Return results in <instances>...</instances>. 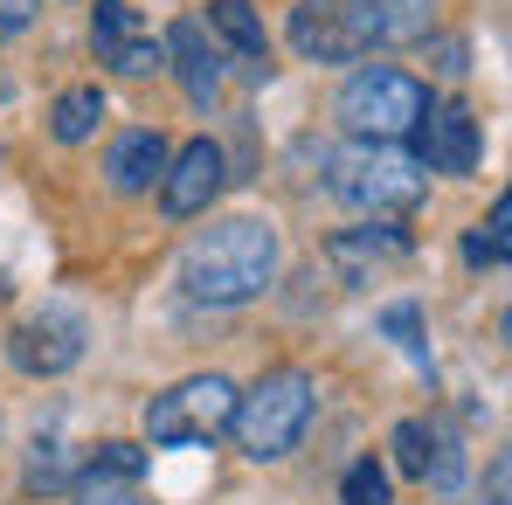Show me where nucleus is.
Listing matches in <instances>:
<instances>
[{
  "mask_svg": "<svg viewBox=\"0 0 512 505\" xmlns=\"http://www.w3.org/2000/svg\"><path fill=\"white\" fill-rule=\"evenodd\" d=\"M326 187L340 194L346 208L360 215H395V208H416L429 187V173L402 153V146H367L353 139L340 153H326Z\"/></svg>",
  "mask_w": 512,
  "mask_h": 505,
  "instance_id": "obj_2",
  "label": "nucleus"
},
{
  "mask_svg": "<svg viewBox=\"0 0 512 505\" xmlns=\"http://www.w3.org/2000/svg\"><path fill=\"white\" fill-rule=\"evenodd\" d=\"M326 256L340 263L346 284H374L388 263H402V256H409V236H402V229H388V222H367V229L333 236V243H326Z\"/></svg>",
  "mask_w": 512,
  "mask_h": 505,
  "instance_id": "obj_11",
  "label": "nucleus"
},
{
  "mask_svg": "<svg viewBox=\"0 0 512 505\" xmlns=\"http://www.w3.org/2000/svg\"><path fill=\"white\" fill-rule=\"evenodd\" d=\"M222 146L215 139H187L180 153H167V173H160V208H167L173 222H187V215H201L215 194H222Z\"/></svg>",
  "mask_w": 512,
  "mask_h": 505,
  "instance_id": "obj_8",
  "label": "nucleus"
},
{
  "mask_svg": "<svg viewBox=\"0 0 512 505\" xmlns=\"http://www.w3.org/2000/svg\"><path fill=\"white\" fill-rule=\"evenodd\" d=\"M374 21V42H423L436 21V0H360Z\"/></svg>",
  "mask_w": 512,
  "mask_h": 505,
  "instance_id": "obj_16",
  "label": "nucleus"
},
{
  "mask_svg": "<svg viewBox=\"0 0 512 505\" xmlns=\"http://www.w3.org/2000/svg\"><path fill=\"white\" fill-rule=\"evenodd\" d=\"M7 353L21 374H63V367H77L84 339H77V319H28V326H14Z\"/></svg>",
  "mask_w": 512,
  "mask_h": 505,
  "instance_id": "obj_12",
  "label": "nucleus"
},
{
  "mask_svg": "<svg viewBox=\"0 0 512 505\" xmlns=\"http://www.w3.org/2000/svg\"><path fill=\"white\" fill-rule=\"evenodd\" d=\"M208 21H215V35H222L243 63H256V70L270 63V35H263V14H256L250 0H215V7H208Z\"/></svg>",
  "mask_w": 512,
  "mask_h": 505,
  "instance_id": "obj_14",
  "label": "nucleus"
},
{
  "mask_svg": "<svg viewBox=\"0 0 512 505\" xmlns=\"http://www.w3.org/2000/svg\"><path fill=\"white\" fill-rule=\"evenodd\" d=\"M270 277H277V229L256 215L215 222L180 250V291L194 305H250L270 291Z\"/></svg>",
  "mask_w": 512,
  "mask_h": 505,
  "instance_id": "obj_1",
  "label": "nucleus"
},
{
  "mask_svg": "<svg viewBox=\"0 0 512 505\" xmlns=\"http://www.w3.org/2000/svg\"><path fill=\"white\" fill-rule=\"evenodd\" d=\"M104 173H111V187H118V194H146V187H160V173H167V139H160L153 125L118 132Z\"/></svg>",
  "mask_w": 512,
  "mask_h": 505,
  "instance_id": "obj_13",
  "label": "nucleus"
},
{
  "mask_svg": "<svg viewBox=\"0 0 512 505\" xmlns=\"http://www.w3.org/2000/svg\"><path fill=\"white\" fill-rule=\"evenodd\" d=\"M506 222H512V201H499L492 222L464 236V263H506Z\"/></svg>",
  "mask_w": 512,
  "mask_h": 505,
  "instance_id": "obj_17",
  "label": "nucleus"
},
{
  "mask_svg": "<svg viewBox=\"0 0 512 505\" xmlns=\"http://www.w3.org/2000/svg\"><path fill=\"white\" fill-rule=\"evenodd\" d=\"M97 125H104V90L97 84H70L56 104H49V132H56L63 146H84Z\"/></svg>",
  "mask_w": 512,
  "mask_h": 505,
  "instance_id": "obj_15",
  "label": "nucleus"
},
{
  "mask_svg": "<svg viewBox=\"0 0 512 505\" xmlns=\"http://www.w3.org/2000/svg\"><path fill=\"white\" fill-rule=\"evenodd\" d=\"M395 464H402L409 478L429 471V422H395Z\"/></svg>",
  "mask_w": 512,
  "mask_h": 505,
  "instance_id": "obj_20",
  "label": "nucleus"
},
{
  "mask_svg": "<svg viewBox=\"0 0 512 505\" xmlns=\"http://www.w3.org/2000/svg\"><path fill=\"white\" fill-rule=\"evenodd\" d=\"M340 499L346 505H388V478H381V464H374V457H360V464L346 471Z\"/></svg>",
  "mask_w": 512,
  "mask_h": 505,
  "instance_id": "obj_19",
  "label": "nucleus"
},
{
  "mask_svg": "<svg viewBox=\"0 0 512 505\" xmlns=\"http://www.w3.org/2000/svg\"><path fill=\"white\" fill-rule=\"evenodd\" d=\"M160 49H167L173 77L187 84V97H194V104H208V97L222 90V77H229V63H222V49L208 42V28H201V21H173Z\"/></svg>",
  "mask_w": 512,
  "mask_h": 505,
  "instance_id": "obj_10",
  "label": "nucleus"
},
{
  "mask_svg": "<svg viewBox=\"0 0 512 505\" xmlns=\"http://www.w3.org/2000/svg\"><path fill=\"white\" fill-rule=\"evenodd\" d=\"M229 409H236V381L187 374L180 388L146 402V436L153 443H208L215 429H229Z\"/></svg>",
  "mask_w": 512,
  "mask_h": 505,
  "instance_id": "obj_5",
  "label": "nucleus"
},
{
  "mask_svg": "<svg viewBox=\"0 0 512 505\" xmlns=\"http://www.w3.org/2000/svg\"><path fill=\"white\" fill-rule=\"evenodd\" d=\"M90 49H97V63H111L118 77H146V70L167 63L153 21H146L132 0H97V7H90Z\"/></svg>",
  "mask_w": 512,
  "mask_h": 505,
  "instance_id": "obj_7",
  "label": "nucleus"
},
{
  "mask_svg": "<svg viewBox=\"0 0 512 505\" xmlns=\"http://www.w3.org/2000/svg\"><path fill=\"white\" fill-rule=\"evenodd\" d=\"M305 422H312V374H305V367L263 374L250 395H236V409H229V429H236L243 457H256V464L284 457V450L305 436Z\"/></svg>",
  "mask_w": 512,
  "mask_h": 505,
  "instance_id": "obj_3",
  "label": "nucleus"
},
{
  "mask_svg": "<svg viewBox=\"0 0 512 505\" xmlns=\"http://www.w3.org/2000/svg\"><path fill=\"white\" fill-rule=\"evenodd\" d=\"M423 173H471L478 167V118L464 104H429L416 118V153Z\"/></svg>",
  "mask_w": 512,
  "mask_h": 505,
  "instance_id": "obj_9",
  "label": "nucleus"
},
{
  "mask_svg": "<svg viewBox=\"0 0 512 505\" xmlns=\"http://www.w3.org/2000/svg\"><path fill=\"white\" fill-rule=\"evenodd\" d=\"M381 326H388V333L402 339V353H409V360H429V346H423V319H416V305H388V312H381Z\"/></svg>",
  "mask_w": 512,
  "mask_h": 505,
  "instance_id": "obj_21",
  "label": "nucleus"
},
{
  "mask_svg": "<svg viewBox=\"0 0 512 505\" xmlns=\"http://www.w3.org/2000/svg\"><path fill=\"white\" fill-rule=\"evenodd\" d=\"M0 90H7V84H0Z\"/></svg>",
  "mask_w": 512,
  "mask_h": 505,
  "instance_id": "obj_25",
  "label": "nucleus"
},
{
  "mask_svg": "<svg viewBox=\"0 0 512 505\" xmlns=\"http://www.w3.org/2000/svg\"><path fill=\"white\" fill-rule=\"evenodd\" d=\"M146 471V457L132 450V443H97V457H90V478H118V485H132Z\"/></svg>",
  "mask_w": 512,
  "mask_h": 505,
  "instance_id": "obj_18",
  "label": "nucleus"
},
{
  "mask_svg": "<svg viewBox=\"0 0 512 505\" xmlns=\"http://www.w3.org/2000/svg\"><path fill=\"white\" fill-rule=\"evenodd\" d=\"M291 49L305 63H360L374 49V21L360 0H298L291 7Z\"/></svg>",
  "mask_w": 512,
  "mask_h": 505,
  "instance_id": "obj_6",
  "label": "nucleus"
},
{
  "mask_svg": "<svg viewBox=\"0 0 512 505\" xmlns=\"http://www.w3.org/2000/svg\"><path fill=\"white\" fill-rule=\"evenodd\" d=\"M35 14H42V0H0V42H7V35H21Z\"/></svg>",
  "mask_w": 512,
  "mask_h": 505,
  "instance_id": "obj_23",
  "label": "nucleus"
},
{
  "mask_svg": "<svg viewBox=\"0 0 512 505\" xmlns=\"http://www.w3.org/2000/svg\"><path fill=\"white\" fill-rule=\"evenodd\" d=\"M423 111H429V90L416 84L409 70H395V63H367V70H353L346 90H340V125L353 139H367V146L409 139Z\"/></svg>",
  "mask_w": 512,
  "mask_h": 505,
  "instance_id": "obj_4",
  "label": "nucleus"
},
{
  "mask_svg": "<svg viewBox=\"0 0 512 505\" xmlns=\"http://www.w3.org/2000/svg\"><path fill=\"white\" fill-rule=\"evenodd\" d=\"M492 505H506V457L492 464Z\"/></svg>",
  "mask_w": 512,
  "mask_h": 505,
  "instance_id": "obj_24",
  "label": "nucleus"
},
{
  "mask_svg": "<svg viewBox=\"0 0 512 505\" xmlns=\"http://www.w3.org/2000/svg\"><path fill=\"white\" fill-rule=\"evenodd\" d=\"M77 505H132V485H118V478H84Z\"/></svg>",
  "mask_w": 512,
  "mask_h": 505,
  "instance_id": "obj_22",
  "label": "nucleus"
}]
</instances>
